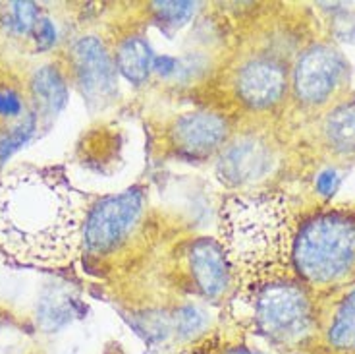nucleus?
I'll return each mask as SVG.
<instances>
[{
  "mask_svg": "<svg viewBox=\"0 0 355 354\" xmlns=\"http://www.w3.org/2000/svg\"><path fill=\"white\" fill-rule=\"evenodd\" d=\"M83 221L81 196L54 171L19 169L0 180V248L24 264H71Z\"/></svg>",
  "mask_w": 355,
  "mask_h": 354,
  "instance_id": "f257e3e1",
  "label": "nucleus"
},
{
  "mask_svg": "<svg viewBox=\"0 0 355 354\" xmlns=\"http://www.w3.org/2000/svg\"><path fill=\"white\" fill-rule=\"evenodd\" d=\"M222 250L243 279L270 283L292 264V217L282 196H232L220 213Z\"/></svg>",
  "mask_w": 355,
  "mask_h": 354,
  "instance_id": "f03ea898",
  "label": "nucleus"
},
{
  "mask_svg": "<svg viewBox=\"0 0 355 354\" xmlns=\"http://www.w3.org/2000/svg\"><path fill=\"white\" fill-rule=\"evenodd\" d=\"M292 262L311 283H332L355 265V219L324 213L307 221L293 236Z\"/></svg>",
  "mask_w": 355,
  "mask_h": 354,
  "instance_id": "7ed1b4c3",
  "label": "nucleus"
},
{
  "mask_svg": "<svg viewBox=\"0 0 355 354\" xmlns=\"http://www.w3.org/2000/svg\"><path fill=\"white\" fill-rule=\"evenodd\" d=\"M143 208L145 196L139 188H130L98 200L85 215L81 244L93 255L112 254L137 228Z\"/></svg>",
  "mask_w": 355,
  "mask_h": 354,
  "instance_id": "20e7f679",
  "label": "nucleus"
},
{
  "mask_svg": "<svg viewBox=\"0 0 355 354\" xmlns=\"http://www.w3.org/2000/svg\"><path fill=\"white\" fill-rule=\"evenodd\" d=\"M257 323L261 331L276 341H297L311 326L309 300L293 283L270 281L257 294Z\"/></svg>",
  "mask_w": 355,
  "mask_h": 354,
  "instance_id": "39448f33",
  "label": "nucleus"
},
{
  "mask_svg": "<svg viewBox=\"0 0 355 354\" xmlns=\"http://www.w3.org/2000/svg\"><path fill=\"white\" fill-rule=\"evenodd\" d=\"M76 83L89 107H105L116 95V62L95 35L81 37L70 51Z\"/></svg>",
  "mask_w": 355,
  "mask_h": 354,
  "instance_id": "423d86ee",
  "label": "nucleus"
},
{
  "mask_svg": "<svg viewBox=\"0 0 355 354\" xmlns=\"http://www.w3.org/2000/svg\"><path fill=\"white\" fill-rule=\"evenodd\" d=\"M228 137V120L211 110H193L174 120L170 144L187 159H207L216 153Z\"/></svg>",
  "mask_w": 355,
  "mask_h": 354,
  "instance_id": "0eeeda50",
  "label": "nucleus"
},
{
  "mask_svg": "<svg viewBox=\"0 0 355 354\" xmlns=\"http://www.w3.org/2000/svg\"><path fill=\"white\" fill-rule=\"evenodd\" d=\"M344 74V60L334 49L313 47L303 53L295 66L293 83L300 99L305 103H322L336 90Z\"/></svg>",
  "mask_w": 355,
  "mask_h": 354,
  "instance_id": "6e6552de",
  "label": "nucleus"
},
{
  "mask_svg": "<svg viewBox=\"0 0 355 354\" xmlns=\"http://www.w3.org/2000/svg\"><path fill=\"white\" fill-rule=\"evenodd\" d=\"M272 169V151L259 137H241L226 147L218 161V176L230 186H245L265 178Z\"/></svg>",
  "mask_w": 355,
  "mask_h": 354,
  "instance_id": "1a4fd4ad",
  "label": "nucleus"
},
{
  "mask_svg": "<svg viewBox=\"0 0 355 354\" xmlns=\"http://www.w3.org/2000/svg\"><path fill=\"white\" fill-rule=\"evenodd\" d=\"M284 68L270 58H253L236 74V93L253 109L272 107L284 95Z\"/></svg>",
  "mask_w": 355,
  "mask_h": 354,
  "instance_id": "9d476101",
  "label": "nucleus"
},
{
  "mask_svg": "<svg viewBox=\"0 0 355 354\" xmlns=\"http://www.w3.org/2000/svg\"><path fill=\"white\" fill-rule=\"evenodd\" d=\"M189 267L196 285L207 298H218L230 281V264L220 244L201 238L191 246Z\"/></svg>",
  "mask_w": 355,
  "mask_h": 354,
  "instance_id": "9b49d317",
  "label": "nucleus"
},
{
  "mask_svg": "<svg viewBox=\"0 0 355 354\" xmlns=\"http://www.w3.org/2000/svg\"><path fill=\"white\" fill-rule=\"evenodd\" d=\"M153 60H155V55H153L151 45L139 35L128 37L125 41H122L114 56L116 70L122 74L128 82L135 85H139L149 78Z\"/></svg>",
  "mask_w": 355,
  "mask_h": 354,
  "instance_id": "f8f14e48",
  "label": "nucleus"
},
{
  "mask_svg": "<svg viewBox=\"0 0 355 354\" xmlns=\"http://www.w3.org/2000/svg\"><path fill=\"white\" fill-rule=\"evenodd\" d=\"M31 93L39 109L58 115L68 103V83L56 66H41L31 78Z\"/></svg>",
  "mask_w": 355,
  "mask_h": 354,
  "instance_id": "ddd939ff",
  "label": "nucleus"
},
{
  "mask_svg": "<svg viewBox=\"0 0 355 354\" xmlns=\"http://www.w3.org/2000/svg\"><path fill=\"white\" fill-rule=\"evenodd\" d=\"M324 130L334 149L342 153H355V101L332 110Z\"/></svg>",
  "mask_w": 355,
  "mask_h": 354,
  "instance_id": "4468645a",
  "label": "nucleus"
},
{
  "mask_svg": "<svg viewBox=\"0 0 355 354\" xmlns=\"http://www.w3.org/2000/svg\"><path fill=\"white\" fill-rule=\"evenodd\" d=\"M329 339L338 348H354L355 346V291L347 294L342 306L338 308L336 318L330 327Z\"/></svg>",
  "mask_w": 355,
  "mask_h": 354,
  "instance_id": "2eb2a0df",
  "label": "nucleus"
},
{
  "mask_svg": "<svg viewBox=\"0 0 355 354\" xmlns=\"http://www.w3.org/2000/svg\"><path fill=\"white\" fill-rule=\"evenodd\" d=\"M37 130V115L29 112L19 120L16 126L10 130L8 134L0 137V165H4L12 155L18 151L19 147H24L33 137Z\"/></svg>",
  "mask_w": 355,
  "mask_h": 354,
  "instance_id": "dca6fc26",
  "label": "nucleus"
},
{
  "mask_svg": "<svg viewBox=\"0 0 355 354\" xmlns=\"http://www.w3.org/2000/svg\"><path fill=\"white\" fill-rule=\"evenodd\" d=\"M10 29L16 33H29L39 22V8L35 2H14L8 16Z\"/></svg>",
  "mask_w": 355,
  "mask_h": 354,
  "instance_id": "f3484780",
  "label": "nucleus"
},
{
  "mask_svg": "<svg viewBox=\"0 0 355 354\" xmlns=\"http://www.w3.org/2000/svg\"><path fill=\"white\" fill-rule=\"evenodd\" d=\"M153 8L157 12L159 19L168 26H182L193 16L196 4L193 2H155Z\"/></svg>",
  "mask_w": 355,
  "mask_h": 354,
  "instance_id": "a211bd4d",
  "label": "nucleus"
},
{
  "mask_svg": "<svg viewBox=\"0 0 355 354\" xmlns=\"http://www.w3.org/2000/svg\"><path fill=\"white\" fill-rule=\"evenodd\" d=\"M205 319L203 314L199 312L197 308H191V306H187V308H182L178 312L176 316V329L180 331V335L189 337L197 333L201 327H203Z\"/></svg>",
  "mask_w": 355,
  "mask_h": 354,
  "instance_id": "6ab92c4d",
  "label": "nucleus"
},
{
  "mask_svg": "<svg viewBox=\"0 0 355 354\" xmlns=\"http://www.w3.org/2000/svg\"><path fill=\"white\" fill-rule=\"evenodd\" d=\"M35 41L39 51H46L56 43V28L49 18H41L35 26Z\"/></svg>",
  "mask_w": 355,
  "mask_h": 354,
  "instance_id": "aec40b11",
  "label": "nucleus"
},
{
  "mask_svg": "<svg viewBox=\"0 0 355 354\" xmlns=\"http://www.w3.org/2000/svg\"><path fill=\"white\" fill-rule=\"evenodd\" d=\"M21 99L14 91H0V117H19L21 115Z\"/></svg>",
  "mask_w": 355,
  "mask_h": 354,
  "instance_id": "412c9836",
  "label": "nucleus"
},
{
  "mask_svg": "<svg viewBox=\"0 0 355 354\" xmlns=\"http://www.w3.org/2000/svg\"><path fill=\"white\" fill-rule=\"evenodd\" d=\"M338 182H340V176H338L336 171H322V173L317 176V190L322 194V196H332L338 188Z\"/></svg>",
  "mask_w": 355,
  "mask_h": 354,
  "instance_id": "4be33fe9",
  "label": "nucleus"
},
{
  "mask_svg": "<svg viewBox=\"0 0 355 354\" xmlns=\"http://www.w3.org/2000/svg\"><path fill=\"white\" fill-rule=\"evenodd\" d=\"M153 70L159 74V76H172L174 72H178V60L174 56L162 55V56H155L153 60Z\"/></svg>",
  "mask_w": 355,
  "mask_h": 354,
  "instance_id": "5701e85b",
  "label": "nucleus"
},
{
  "mask_svg": "<svg viewBox=\"0 0 355 354\" xmlns=\"http://www.w3.org/2000/svg\"><path fill=\"white\" fill-rule=\"evenodd\" d=\"M224 354H259V353H253V351H249V348H243V346H236V348H230V351H226Z\"/></svg>",
  "mask_w": 355,
  "mask_h": 354,
  "instance_id": "b1692460",
  "label": "nucleus"
}]
</instances>
